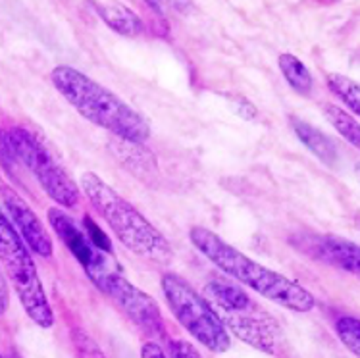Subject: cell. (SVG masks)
Listing matches in <instances>:
<instances>
[{"mask_svg": "<svg viewBox=\"0 0 360 358\" xmlns=\"http://www.w3.org/2000/svg\"><path fill=\"white\" fill-rule=\"evenodd\" d=\"M189 239L193 247L200 250L226 276H231L245 287H250L264 299L278 302L293 312H310L316 307V299L309 289L243 255L241 250L231 247L208 227L195 226L189 231Z\"/></svg>", "mask_w": 360, "mask_h": 358, "instance_id": "1", "label": "cell"}, {"mask_svg": "<svg viewBox=\"0 0 360 358\" xmlns=\"http://www.w3.org/2000/svg\"><path fill=\"white\" fill-rule=\"evenodd\" d=\"M51 79L60 95L91 124L129 143H143L150 137V124L137 110L79 70L72 66L54 68Z\"/></svg>", "mask_w": 360, "mask_h": 358, "instance_id": "2", "label": "cell"}, {"mask_svg": "<svg viewBox=\"0 0 360 358\" xmlns=\"http://www.w3.org/2000/svg\"><path fill=\"white\" fill-rule=\"evenodd\" d=\"M81 189L125 249L153 262H168L172 258L168 239L131 203H127L118 191L112 189L96 174H83Z\"/></svg>", "mask_w": 360, "mask_h": 358, "instance_id": "3", "label": "cell"}, {"mask_svg": "<svg viewBox=\"0 0 360 358\" xmlns=\"http://www.w3.org/2000/svg\"><path fill=\"white\" fill-rule=\"evenodd\" d=\"M0 264L14 287L23 310L39 328H52L54 312L46 299L37 266L20 234L15 231L6 212L0 208Z\"/></svg>", "mask_w": 360, "mask_h": 358, "instance_id": "4", "label": "cell"}, {"mask_svg": "<svg viewBox=\"0 0 360 358\" xmlns=\"http://www.w3.org/2000/svg\"><path fill=\"white\" fill-rule=\"evenodd\" d=\"M162 291L168 308L176 320L191 333L202 347L212 352H226L231 347V337L208 300L195 291L184 278L166 274L162 278Z\"/></svg>", "mask_w": 360, "mask_h": 358, "instance_id": "5", "label": "cell"}, {"mask_svg": "<svg viewBox=\"0 0 360 358\" xmlns=\"http://www.w3.org/2000/svg\"><path fill=\"white\" fill-rule=\"evenodd\" d=\"M8 133L22 168L30 170V174L37 179L44 193L64 208H75L79 205L81 193L77 183L68 176L66 170L56 162L51 151L27 129L14 127L8 129Z\"/></svg>", "mask_w": 360, "mask_h": 358, "instance_id": "6", "label": "cell"}, {"mask_svg": "<svg viewBox=\"0 0 360 358\" xmlns=\"http://www.w3.org/2000/svg\"><path fill=\"white\" fill-rule=\"evenodd\" d=\"M49 224L54 229V234L58 235V239L64 243L72 255L75 256V260L83 266V270L89 276V279L95 283L98 289L104 283V279L108 278L110 274H116L114 270V262L108 256V252H104L98 247L93 245V241L89 239V235L81 229L74 219L70 218L64 210L60 208H51L49 210Z\"/></svg>", "mask_w": 360, "mask_h": 358, "instance_id": "7", "label": "cell"}, {"mask_svg": "<svg viewBox=\"0 0 360 358\" xmlns=\"http://www.w3.org/2000/svg\"><path fill=\"white\" fill-rule=\"evenodd\" d=\"M101 291L114 300V305L131 320L137 328L147 333L148 337L164 335V318H162L160 307L150 295L141 291L131 281H127L120 274H110L104 279Z\"/></svg>", "mask_w": 360, "mask_h": 358, "instance_id": "8", "label": "cell"}, {"mask_svg": "<svg viewBox=\"0 0 360 358\" xmlns=\"http://www.w3.org/2000/svg\"><path fill=\"white\" fill-rule=\"evenodd\" d=\"M0 198H2L8 219L12 222V226L30 247V250L43 258H51L54 252L52 237L46 231V227L41 224L37 214L31 210V206L10 187H0Z\"/></svg>", "mask_w": 360, "mask_h": 358, "instance_id": "9", "label": "cell"}, {"mask_svg": "<svg viewBox=\"0 0 360 358\" xmlns=\"http://www.w3.org/2000/svg\"><path fill=\"white\" fill-rule=\"evenodd\" d=\"M221 322L226 324L229 333L237 335L241 341L249 343L258 351L274 352L278 345V329L264 310L255 305L241 312H224Z\"/></svg>", "mask_w": 360, "mask_h": 358, "instance_id": "10", "label": "cell"}, {"mask_svg": "<svg viewBox=\"0 0 360 358\" xmlns=\"http://www.w3.org/2000/svg\"><path fill=\"white\" fill-rule=\"evenodd\" d=\"M310 252L335 268L360 276V247L354 243L335 235H323L310 241Z\"/></svg>", "mask_w": 360, "mask_h": 358, "instance_id": "11", "label": "cell"}, {"mask_svg": "<svg viewBox=\"0 0 360 358\" xmlns=\"http://www.w3.org/2000/svg\"><path fill=\"white\" fill-rule=\"evenodd\" d=\"M206 300L214 302L221 312H241L255 307V302L241 287L226 283L224 279H212L205 287Z\"/></svg>", "mask_w": 360, "mask_h": 358, "instance_id": "12", "label": "cell"}, {"mask_svg": "<svg viewBox=\"0 0 360 358\" xmlns=\"http://www.w3.org/2000/svg\"><path fill=\"white\" fill-rule=\"evenodd\" d=\"M291 125H293L295 133L301 139L302 145L307 146L314 156H318L323 164L333 166L338 162V148H335V143L328 135H323L314 125L307 124L302 120H297V117L291 120Z\"/></svg>", "mask_w": 360, "mask_h": 358, "instance_id": "13", "label": "cell"}, {"mask_svg": "<svg viewBox=\"0 0 360 358\" xmlns=\"http://www.w3.org/2000/svg\"><path fill=\"white\" fill-rule=\"evenodd\" d=\"M95 8L96 14L103 18V22L120 35L137 37L143 33V22L139 20V15L133 14L124 4L104 2V4H95Z\"/></svg>", "mask_w": 360, "mask_h": 358, "instance_id": "14", "label": "cell"}, {"mask_svg": "<svg viewBox=\"0 0 360 358\" xmlns=\"http://www.w3.org/2000/svg\"><path fill=\"white\" fill-rule=\"evenodd\" d=\"M280 70L283 73V77L287 79V83L301 95H309L312 91V75H310L309 68L302 64L301 60L293 56V54H281L280 60Z\"/></svg>", "mask_w": 360, "mask_h": 358, "instance_id": "15", "label": "cell"}, {"mask_svg": "<svg viewBox=\"0 0 360 358\" xmlns=\"http://www.w3.org/2000/svg\"><path fill=\"white\" fill-rule=\"evenodd\" d=\"M323 114L328 117V122L338 129L339 135L360 151L359 122H356L353 116H349L345 110H341L339 106H335V104H326V106H323Z\"/></svg>", "mask_w": 360, "mask_h": 358, "instance_id": "16", "label": "cell"}, {"mask_svg": "<svg viewBox=\"0 0 360 358\" xmlns=\"http://www.w3.org/2000/svg\"><path fill=\"white\" fill-rule=\"evenodd\" d=\"M328 87L341 103L347 104V108L360 116V83L349 79L341 73H330L328 75Z\"/></svg>", "mask_w": 360, "mask_h": 358, "instance_id": "17", "label": "cell"}, {"mask_svg": "<svg viewBox=\"0 0 360 358\" xmlns=\"http://www.w3.org/2000/svg\"><path fill=\"white\" fill-rule=\"evenodd\" d=\"M335 331L341 343L345 345L354 357L360 358V320L353 316H343L335 322Z\"/></svg>", "mask_w": 360, "mask_h": 358, "instance_id": "18", "label": "cell"}, {"mask_svg": "<svg viewBox=\"0 0 360 358\" xmlns=\"http://www.w3.org/2000/svg\"><path fill=\"white\" fill-rule=\"evenodd\" d=\"M72 343H74L75 358H106V354L96 345L95 339L83 329L75 328L72 331Z\"/></svg>", "mask_w": 360, "mask_h": 358, "instance_id": "19", "label": "cell"}, {"mask_svg": "<svg viewBox=\"0 0 360 358\" xmlns=\"http://www.w3.org/2000/svg\"><path fill=\"white\" fill-rule=\"evenodd\" d=\"M0 166L6 170L8 176L12 177L18 176V170L22 168V164L18 160V154H15L8 129H0Z\"/></svg>", "mask_w": 360, "mask_h": 358, "instance_id": "20", "label": "cell"}, {"mask_svg": "<svg viewBox=\"0 0 360 358\" xmlns=\"http://www.w3.org/2000/svg\"><path fill=\"white\" fill-rule=\"evenodd\" d=\"M148 6L155 10L156 14L164 18H181L191 12V0H145Z\"/></svg>", "mask_w": 360, "mask_h": 358, "instance_id": "21", "label": "cell"}, {"mask_svg": "<svg viewBox=\"0 0 360 358\" xmlns=\"http://www.w3.org/2000/svg\"><path fill=\"white\" fill-rule=\"evenodd\" d=\"M166 357L168 358H202L195 345H191L189 341H184V339H172L168 341V347H166Z\"/></svg>", "mask_w": 360, "mask_h": 358, "instance_id": "22", "label": "cell"}, {"mask_svg": "<svg viewBox=\"0 0 360 358\" xmlns=\"http://www.w3.org/2000/svg\"><path fill=\"white\" fill-rule=\"evenodd\" d=\"M83 224H85V231H87L89 239L93 241V245H95V247H98L101 250H104V252H108V255H110L112 245H110V241H108V237L104 235L103 229H98L95 222L89 218V216H85Z\"/></svg>", "mask_w": 360, "mask_h": 358, "instance_id": "23", "label": "cell"}, {"mask_svg": "<svg viewBox=\"0 0 360 358\" xmlns=\"http://www.w3.org/2000/svg\"><path fill=\"white\" fill-rule=\"evenodd\" d=\"M236 110L237 114L241 117H245V120H249V122H252L255 117H257V108L252 106V104L249 103V101H245V98H241V101H237L236 103Z\"/></svg>", "mask_w": 360, "mask_h": 358, "instance_id": "24", "label": "cell"}, {"mask_svg": "<svg viewBox=\"0 0 360 358\" xmlns=\"http://www.w3.org/2000/svg\"><path fill=\"white\" fill-rule=\"evenodd\" d=\"M141 358H168V357H166V352L160 349V345H156L155 341H148V343L143 345V349H141Z\"/></svg>", "mask_w": 360, "mask_h": 358, "instance_id": "25", "label": "cell"}, {"mask_svg": "<svg viewBox=\"0 0 360 358\" xmlns=\"http://www.w3.org/2000/svg\"><path fill=\"white\" fill-rule=\"evenodd\" d=\"M8 302H10V293H8V283L4 279V274L0 270V316L6 314Z\"/></svg>", "mask_w": 360, "mask_h": 358, "instance_id": "26", "label": "cell"}, {"mask_svg": "<svg viewBox=\"0 0 360 358\" xmlns=\"http://www.w3.org/2000/svg\"><path fill=\"white\" fill-rule=\"evenodd\" d=\"M354 174H356V177H359V181H360V162L356 164V168H354Z\"/></svg>", "mask_w": 360, "mask_h": 358, "instance_id": "27", "label": "cell"}, {"mask_svg": "<svg viewBox=\"0 0 360 358\" xmlns=\"http://www.w3.org/2000/svg\"><path fill=\"white\" fill-rule=\"evenodd\" d=\"M0 358H15V357H10V354H0Z\"/></svg>", "mask_w": 360, "mask_h": 358, "instance_id": "28", "label": "cell"}]
</instances>
